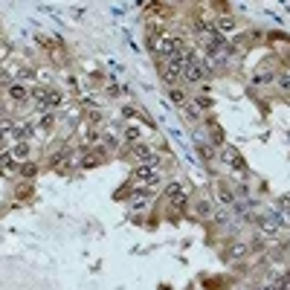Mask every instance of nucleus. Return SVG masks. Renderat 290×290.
Segmentation results:
<instances>
[{
    "instance_id": "f8f14e48",
    "label": "nucleus",
    "mask_w": 290,
    "mask_h": 290,
    "mask_svg": "<svg viewBox=\"0 0 290 290\" xmlns=\"http://www.w3.org/2000/svg\"><path fill=\"white\" fill-rule=\"evenodd\" d=\"M258 224H261L264 232H279L281 229V218L279 215H264V218H258Z\"/></svg>"
},
{
    "instance_id": "20e7f679",
    "label": "nucleus",
    "mask_w": 290,
    "mask_h": 290,
    "mask_svg": "<svg viewBox=\"0 0 290 290\" xmlns=\"http://www.w3.org/2000/svg\"><path fill=\"white\" fill-rule=\"evenodd\" d=\"M105 160H108V157H105V148H84L82 165H79V168H96V165H102Z\"/></svg>"
},
{
    "instance_id": "393cba45",
    "label": "nucleus",
    "mask_w": 290,
    "mask_h": 290,
    "mask_svg": "<svg viewBox=\"0 0 290 290\" xmlns=\"http://www.w3.org/2000/svg\"><path fill=\"white\" fill-rule=\"evenodd\" d=\"M212 221H215L218 227H227V221H229V218L224 215V212H215V215H212Z\"/></svg>"
},
{
    "instance_id": "f03ea898",
    "label": "nucleus",
    "mask_w": 290,
    "mask_h": 290,
    "mask_svg": "<svg viewBox=\"0 0 290 290\" xmlns=\"http://www.w3.org/2000/svg\"><path fill=\"white\" fill-rule=\"evenodd\" d=\"M206 72H209V67H206V58H198V53H191L189 50V55H186V70H183V76H186V82H203L206 79Z\"/></svg>"
},
{
    "instance_id": "a211bd4d",
    "label": "nucleus",
    "mask_w": 290,
    "mask_h": 290,
    "mask_svg": "<svg viewBox=\"0 0 290 290\" xmlns=\"http://www.w3.org/2000/svg\"><path fill=\"white\" fill-rule=\"evenodd\" d=\"M20 174H23L27 180H32V177H35V174H38V165H35V163H27V165H20Z\"/></svg>"
},
{
    "instance_id": "aec40b11",
    "label": "nucleus",
    "mask_w": 290,
    "mask_h": 290,
    "mask_svg": "<svg viewBox=\"0 0 290 290\" xmlns=\"http://www.w3.org/2000/svg\"><path fill=\"white\" fill-rule=\"evenodd\" d=\"M125 139H128V142H139V128H131V125H128L125 128Z\"/></svg>"
},
{
    "instance_id": "0eeeda50",
    "label": "nucleus",
    "mask_w": 290,
    "mask_h": 290,
    "mask_svg": "<svg viewBox=\"0 0 290 290\" xmlns=\"http://www.w3.org/2000/svg\"><path fill=\"white\" fill-rule=\"evenodd\" d=\"M131 154H134V157H136V160H139L142 165H154V163H157V154L151 151V148H148V145H142V142H136Z\"/></svg>"
},
{
    "instance_id": "6ab92c4d",
    "label": "nucleus",
    "mask_w": 290,
    "mask_h": 290,
    "mask_svg": "<svg viewBox=\"0 0 290 290\" xmlns=\"http://www.w3.org/2000/svg\"><path fill=\"white\" fill-rule=\"evenodd\" d=\"M15 136H18L20 142H27L29 136H32V125H20L18 131H15Z\"/></svg>"
},
{
    "instance_id": "cd10ccee",
    "label": "nucleus",
    "mask_w": 290,
    "mask_h": 290,
    "mask_svg": "<svg viewBox=\"0 0 290 290\" xmlns=\"http://www.w3.org/2000/svg\"><path fill=\"white\" fill-rule=\"evenodd\" d=\"M258 290H276V281H273V284H264V287H258Z\"/></svg>"
},
{
    "instance_id": "7ed1b4c3",
    "label": "nucleus",
    "mask_w": 290,
    "mask_h": 290,
    "mask_svg": "<svg viewBox=\"0 0 290 290\" xmlns=\"http://www.w3.org/2000/svg\"><path fill=\"white\" fill-rule=\"evenodd\" d=\"M32 102H35L41 110H53L61 105V93L53 90V87H32Z\"/></svg>"
},
{
    "instance_id": "f257e3e1",
    "label": "nucleus",
    "mask_w": 290,
    "mask_h": 290,
    "mask_svg": "<svg viewBox=\"0 0 290 290\" xmlns=\"http://www.w3.org/2000/svg\"><path fill=\"white\" fill-rule=\"evenodd\" d=\"M186 55H189V50L172 55V58H157V70H160V76H163L165 84L174 87V82L183 76V70H186Z\"/></svg>"
},
{
    "instance_id": "4be33fe9",
    "label": "nucleus",
    "mask_w": 290,
    "mask_h": 290,
    "mask_svg": "<svg viewBox=\"0 0 290 290\" xmlns=\"http://www.w3.org/2000/svg\"><path fill=\"white\" fill-rule=\"evenodd\" d=\"M195 212H198V215H212V206H209L206 200H198V206H195Z\"/></svg>"
},
{
    "instance_id": "dca6fc26",
    "label": "nucleus",
    "mask_w": 290,
    "mask_h": 290,
    "mask_svg": "<svg viewBox=\"0 0 290 290\" xmlns=\"http://www.w3.org/2000/svg\"><path fill=\"white\" fill-rule=\"evenodd\" d=\"M273 82V72L270 70H267V72H258V76H255V79H253V84H255V87H264V84H270Z\"/></svg>"
},
{
    "instance_id": "ddd939ff",
    "label": "nucleus",
    "mask_w": 290,
    "mask_h": 290,
    "mask_svg": "<svg viewBox=\"0 0 290 290\" xmlns=\"http://www.w3.org/2000/svg\"><path fill=\"white\" fill-rule=\"evenodd\" d=\"M9 96L15 102H27V99H32V90H27L23 84H12V87H9Z\"/></svg>"
},
{
    "instance_id": "423d86ee",
    "label": "nucleus",
    "mask_w": 290,
    "mask_h": 290,
    "mask_svg": "<svg viewBox=\"0 0 290 290\" xmlns=\"http://www.w3.org/2000/svg\"><path fill=\"white\" fill-rule=\"evenodd\" d=\"M224 160H227L235 172H241V174H247V163H244V157L238 154V148H232V145H227L224 148Z\"/></svg>"
},
{
    "instance_id": "1a4fd4ad",
    "label": "nucleus",
    "mask_w": 290,
    "mask_h": 290,
    "mask_svg": "<svg viewBox=\"0 0 290 290\" xmlns=\"http://www.w3.org/2000/svg\"><path fill=\"white\" fill-rule=\"evenodd\" d=\"M215 29L221 32V35H227V32H235V29H238V20L232 18V15H218Z\"/></svg>"
},
{
    "instance_id": "4468645a",
    "label": "nucleus",
    "mask_w": 290,
    "mask_h": 290,
    "mask_svg": "<svg viewBox=\"0 0 290 290\" xmlns=\"http://www.w3.org/2000/svg\"><path fill=\"white\" fill-rule=\"evenodd\" d=\"M198 154H200V160L212 163V160H215V145H212V142H203V139H200V142H198Z\"/></svg>"
},
{
    "instance_id": "9d476101",
    "label": "nucleus",
    "mask_w": 290,
    "mask_h": 290,
    "mask_svg": "<svg viewBox=\"0 0 290 290\" xmlns=\"http://www.w3.org/2000/svg\"><path fill=\"white\" fill-rule=\"evenodd\" d=\"M247 255V244H241V241H232V244L224 250V258L227 261H238V258H244Z\"/></svg>"
},
{
    "instance_id": "9b49d317",
    "label": "nucleus",
    "mask_w": 290,
    "mask_h": 290,
    "mask_svg": "<svg viewBox=\"0 0 290 290\" xmlns=\"http://www.w3.org/2000/svg\"><path fill=\"white\" fill-rule=\"evenodd\" d=\"M148 200H151V191L148 189H136L131 195V209H145L148 206Z\"/></svg>"
},
{
    "instance_id": "5701e85b",
    "label": "nucleus",
    "mask_w": 290,
    "mask_h": 290,
    "mask_svg": "<svg viewBox=\"0 0 290 290\" xmlns=\"http://www.w3.org/2000/svg\"><path fill=\"white\" fill-rule=\"evenodd\" d=\"M276 290H290V273H284V276L276 281Z\"/></svg>"
},
{
    "instance_id": "39448f33",
    "label": "nucleus",
    "mask_w": 290,
    "mask_h": 290,
    "mask_svg": "<svg viewBox=\"0 0 290 290\" xmlns=\"http://www.w3.org/2000/svg\"><path fill=\"white\" fill-rule=\"evenodd\" d=\"M165 200H168L172 206H177V209L186 206V195H183L180 183H168V186H165Z\"/></svg>"
},
{
    "instance_id": "412c9836",
    "label": "nucleus",
    "mask_w": 290,
    "mask_h": 290,
    "mask_svg": "<svg viewBox=\"0 0 290 290\" xmlns=\"http://www.w3.org/2000/svg\"><path fill=\"white\" fill-rule=\"evenodd\" d=\"M15 154H18L20 160H27V157H29V142H18V145H15Z\"/></svg>"
},
{
    "instance_id": "6e6552de",
    "label": "nucleus",
    "mask_w": 290,
    "mask_h": 290,
    "mask_svg": "<svg viewBox=\"0 0 290 290\" xmlns=\"http://www.w3.org/2000/svg\"><path fill=\"white\" fill-rule=\"evenodd\" d=\"M134 180H136V183H142V186H154V183H160V174H157L151 165H142V168H136Z\"/></svg>"
},
{
    "instance_id": "a878e982",
    "label": "nucleus",
    "mask_w": 290,
    "mask_h": 290,
    "mask_svg": "<svg viewBox=\"0 0 290 290\" xmlns=\"http://www.w3.org/2000/svg\"><path fill=\"white\" fill-rule=\"evenodd\" d=\"M53 125H55V116H44V119H41V128H46V131H50Z\"/></svg>"
},
{
    "instance_id": "f3484780",
    "label": "nucleus",
    "mask_w": 290,
    "mask_h": 290,
    "mask_svg": "<svg viewBox=\"0 0 290 290\" xmlns=\"http://www.w3.org/2000/svg\"><path fill=\"white\" fill-rule=\"evenodd\" d=\"M168 99H172L174 105H183V102H186V93H183L180 87H172V90H168Z\"/></svg>"
},
{
    "instance_id": "bb28decb",
    "label": "nucleus",
    "mask_w": 290,
    "mask_h": 290,
    "mask_svg": "<svg viewBox=\"0 0 290 290\" xmlns=\"http://www.w3.org/2000/svg\"><path fill=\"white\" fill-rule=\"evenodd\" d=\"M279 206H281V212H287V215H290V198H281Z\"/></svg>"
},
{
    "instance_id": "2eb2a0df",
    "label": "nucleus",
    "mask_w": 290,
    "mask_h": 290,
    "mask_svg": "<svg viewBox=\"0 0 290 290\" xmlns=\"http://www.w3.org/2000/svg\"><path fill=\"white\" fill-rule=\"evenodd\" d=\"M218 198L224 200V203H235V195H232V189H229L227 183H218Z\"/></svg>"
},
{
    "instance_id": "b1692460",
    "label": "nucleus",
    "mask_w": 290,
    "mask_h": 290,
    "mask_svg": "<svg viewBox=\"0 0 290 290\" xmlns=\"http://www.w3.org/2000/svg\"><path fill=\"white\" fill-rule=\"evenodd\" d=\"M279 87L284 93H290V72H284V76H279Z\"/></svg>"
}]
</instances>
